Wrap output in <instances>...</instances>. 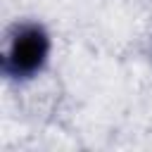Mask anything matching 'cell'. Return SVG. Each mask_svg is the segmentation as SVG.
<instances>
[{"mask_svg": "<svg viewBox=\"0 0 152 152\" xmlns=\"http://www.w3.org/2000/svg\"><path fill=\"white\" fill-rule=\"evenodd\" d=\"M50 48H52L50 36L40 24L28 21L17 26L14 33L10 36L5 59H2L5 76L14 81H28L38 76L50 59Z\"/></svg>", "mask_w": 152, "mask_h": 152, "instance_id": "6da1fadb", "label": "cell"}]
</instances>
